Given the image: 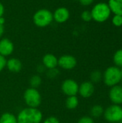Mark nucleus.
<instances>
[{"label":"nucleus","instance_id":"1","mask_svg":"<svg viewBox=\"0 0 122 123\" xmlns=\"http://www.w3.org/2000/svg\"><path fill=\"white\" fill-rule=\"evenodd\" d=\"M17 123H42L43 114L38 108L24 107L17 115Z\"/></svg>","mask_w":122,"mask_h":123},{"label":"nucleus","instance_id":"2","mask_svg":"<svg viewBox=\"0 0 122 123\" xmlns=\"http://www.w3.org/2000/svg\"><path fill=\"white\" fill-rule=\"evenodd\" d=\"M91 13L92 19L99 23L106 22L111 14L109 5L106 2H99L96 4L92 7Z\"/></svg>","mask_w":122,"mask_h":123},{"label":"nucleus","instance_id":"3","mask_svg":"<svg viewBox=\"0 0 122 123\" xmlns=\"http://www.w3.org/2000/svg\"><path fill=\"white\" fill-rule=\"evenodd\" d=\"M102 80L104 84L110 88L119 84L122 80L121 68L115 66L108 67L103 74Z\"/></svg>","mask_w":122,"mask_h":123},{"label":"nucleus","instance_id":"4","mask_svg":"<svg viewBox=\"0 0 122 123\" xmlns=\"http://www.w3.org/2000/svg\"><path fill=\"white\" fill-rule=\"evenodd\" d=\"M32 21L38 27H46L53 22L52 12L50 9L45 8L40 9L34 13L32 16Z\"/></svg>","mask_w":122,"mask_h":123},{"label":"nucleus","instance_id":"5","mask_svg":"<svg viewBox=\"0 0 122 123\" xmlns=\"http://www.w3.org/2000/svg\"><path fill=\"white\" fill-rule=\"evenodd\" d=\"M23 99L28 107L38 108L42 103V96L37 89L29 87L23 94Z\"/></svg>","mask_w":122,"mask_h":123},{"label":"nucleus","instance_id":"6","mask_svg":"<svg viewBox=\"0 0 122 123\" xmlns=\"http://www.w3.org/2000/svg\"><path fill=\"white\" fill-rule=\"evenodd\" d=\"M103 116L108 123H119L122 118V107L112 104L104 110Z\"/></svg>","mask_w":122,"mask_h":123},{"label":"nucleus","instance_id":"7","mask_svg":"<svg viewBox=\"0 0 122 123\" xmlns=\"http://www.w3.org/2000/svg\"><path fill=\"white\" fill-rule=\"evenodd\" d=\"M61 91L67 97L77 96L78 94L79 84L72 79H66L61 84Z\"/></svg>","mask_w":122,"mask_h":123},{"label":"nucleus","instance_id":"8","mask_svg":"<svg viewBox=\"0 0 122 123\" xmlns=\"http://www.w3.org/2000/svg\"><path fill=\"white\" fill-rule=\"evenodd\" d=\"M77 66V59L75 56L69 54L61 55L58 58V66L66 71L73 70Z\"/></svg>","mask_w":122,"mask_h":123},{"label":"nucleus","instance_id":"9","mask_svg":"<svg viewBox=\"0 0 122 123\" xmlns=\"http://www.w3.org/2000/svg\"><path fill=\"white\" fill-rule=\"evenodd\" d=\"M52 15L53 21L58 24H63L70 19V13L68 8L65 6H60L54 11Z\"/></svg>","mask_w":122,"mask_h":123},{"label":"nucleus","instance_id":"10","mask_svg":"<svg viewBox=\"0 0 122 123\" xmlns=\"http://www.w3.org/2000/svg\"><path fill=\"white\" fill-rule=\"evenodd\" d=\"M95 92L94 84L90 81H85L79 85L78 94L83 98L87 99L93 96Z\"/></svg>","mask_w":122,"mask_h":123},{"label":"nucleus","instance_id":"11","mask_svg":"<svg viewBox=\"0 0 122 123\" xmlns=\"http://www.w3.org/2000/svg\"><path fill=\"white\" fill-rule=\"evenodd\" d=\"M109 97L113 105H122V86L120 84L111 87Z\"/></svg>","mask_w":122,"mask_h":123},{"label":"nucleus","instance_id":"12","mask_svg":"<svg viewBox=\"0 0 122 123\" xmlns=\"http://www.w3.org/2000/svg\"><path fill=\"white\" fill-rule=\"evenodd\" d=\"M14 50V43L9 38H1L0 40V55L4 57L11 55Z\"/></svg>","mask_w":122,"mask_h":123},{"label":"nucleus","instance_id":"13","mask_svg":"<svg viewBox=\"0 0 122 123\" xmlns=\"http://www.w3.org/2000/svg\"><path fill=\"white\" fill-rule=\"evenodd\" d=\"M58 58L52 53H47L44 55L42 59V64L47 69H52L58 67Z\"/></svg>","mask_w":122,"mask_h":123},{"label":"nucleus","instance_id":"14","mask_svg":"<svg viewBox=\"0 0 122 123\" xmlns=\"http://www.w3.org/2000/svg\"><path fill=\"white\" fill-rule=\"evenodd\" d=\"M6 68L11 73L17 74L22 69V63L21 61L17 58H10L6 60Z\"/></svg>","mask_w":122,"mask_h":123},{"label":"nucleus","instance_id":"15","mask_svg":"<svg viewBox=\"0 0 122 123\" xmlns=\"http://www.w3.org/2000/svg\"><path fill=\"white\" fill-rule=\"evenodd\" d=\"M107 4L111 13L122 16V0H109Z\"/></svg>","mask_w":122,"mask_h":123},{"label":"nucleus","instance_id":"16","mask_svg":"<svg viewBox=\"0 0 122 123\" xmlns=\"http://www.w3.org/2000/svg\"><path fill=\"white\" fill-rule=\"evenodd\" d=\"M79 105V99L77 96H70L67 97L65 102V107L68 110H73L78 107Z\"/></svg>","mask_w":122,"mask_h":123},{"label":"nucleus","instance_id":"17","mask_svg":"<svg viewBox=\"0 0 122 123\" xmlns=\"http://www.w3.org/2000/svg\"><path fill=\"white\" fill-rule=\"evenodd\" d=\"M104 112V109L101 105H95L91 108L90 115H91V117L93 119H94V118L98 119V118L101 117V116H103Z\"/></svg>","mask_w":122,"mask_h":123},{"label":"nucleus","instance_id":"18","mask_svg":"<svg viewBox=\"0 0 122 123\" xmlns=\"http://www.w3.org/2000/svg\"><path fill=\"white\" fill-rule=\"evenodd\" d=\"M0 123H17V116L9 112H4L0 116Z\"/></svg>","mask_w":122,"mask_h":123},{"label":"nucleus","instance_id":"19","mask_svg":"<svg viewBox=\"0 0 122 123\" xmlns=\"http://www.w3.org/2000/svg\"><path fill=\"white\" fill-rule=\"evenodd\" d=\"M42 78L39 74H34L30 77L29 84L30 87L37 89L42 84Z\"/></svg>","mask_w":122,"mask_h":123},{"label":"nucleus","instance_id":"20","mask_svg":"<svg viewBox=\"0 0 122 123\" xmlns=\"http://www.w3.org/2000/svg\"><path fill=\"white\" fill-rule=\"evenodd\" d=\"M103 79V74L99 70H94L90 74V81L93 84L99 83Z\"/></svg>","mask_w":122,"mask_h":123},{"label":"nucleus","instance_id":"21","mask_svg":"<svg viewBox=\"0 0 122 123\" xmlns=\"http://www.w3.org/2000/svg\"><path fill=\"white\" fill-rule=\"evenodd\" d=\"M113 61L115 66L122 68V49L117 50L113 56Z\"/></svg>","mask_w":122,"mask_h":123},{"label":"nucleus","instance_id":"22","mask_svg":"<svg viewBox=\"0 0 122 123\" xmlns=\"http://www.w3.org/2000/svg\"><path fill=\"white\" fill-rule=\"evenodd\" d=\"M59 74H60V71L57 68L46 70V76L47 78L50 79H56L59 76Z\"/></svg>","mask_w":122,"mask_h":123},{"label":"nucleus","instance_id":"23","mask_svg":"<svg viewBox=\"0 0 122 123\" xmlns=\"http://www.w3.org/2000/svg\"><path fill=\"white\" fill-rule=\"evenodd\" d=\"M112 24L115 27H122V16L119 14H114L111 19Z\"/></svg>","mask_w":122,"mask_h":123},{"label":"nucleus","instance_id":"24","mask_svg":"<svg viewBox=\"0 0 122 123\" xmlns=\"http://www.w3.org/2000/svg\"><path fill=\"white\" fill-rule=\"evenodd\" d=\"M81 18L82 19L83 21H84L86 22H88L91 20H92V16H91V11L84 10L81 14Z\"/></svg>","mask_w":122,"mask_h":123},{"label":"nucleus","instance_id":"25","mask_svg":"<svg viewBox=\"0 0 122 123\" xmlns=\"http://www.w3.org/2000/svg\"><path fill=\"white\" fill-rule=\"evenodd\" d=\"M77 123H95V122L91 116H83L78 120Z\"/></svg>","mask_w":122,"mask_h":123},{"label":"nucleus","instance_id":"26","mask_svg":"<svg viewBox=\"0 0 122 123\" xmlns=\"http://www.w3.org/2000/svg\"><path fill=\"white\" fill-rule=\"evenodd\" d=\"M42 123H60L59 119L55 116H49L42 120Z\"/></svg>","mask_w":122,"mask_h":123},{"label":"nucleus","instance_id":"27","mask_svg":"<svg viewBox=\"0 0 122 123\" xmlns=\"http://www.w3.org/2000/svg\"><path fill=\"white\" fill-rule=\"evenodd\" d=\"M6 58L0 55V73L6 68Z\"/></svg>","mask_w":122,"mask_h":123},{"label":"nucleus","instance_id":"28","mask_svg":"<svg viewBox=\"0 0 122 123\" xmlns=\"http://www.w3.org/2000/svg\"><path fill=\"white\" fill-rule=\"evenodd\" d=\"M80 4L83 6H88L91 5L95 0H78Z\"/></svg>","mask_w":122,"mask_h":123},{"label":"nucleus","instance_id":"29","mask_svg":"<svg viewBox=\"0 0 122 123\" xmlns=\"http://www.w3.org/2000/svg\"><path fill=\"white\" fill-rule=\"evenodd\" d=\"M36 70L39 74H43L44 72L46 71L47 69L45 68V67L42 64H39V65H37V66L36 68Z\"/></svg>","mask_w":122,"mask_h":123},{"label":"nucleus","instance_id":"30","mask_svg":"<svg viewBox=\"0 0 122 123\" xmlns=\"http://www.w3.org/2000/svg\"><path fill=\"white\" fill-rule=\"evenodd\" d=\"M4 14V6L1 2H0V17H3Z\"/></svg>","mask_w":122,"mask_h":123},{"label":"nucleus","instance_id":"31","mask_svg":"<svg viewBox=\"0 0 122 123\" xmlns=\"http://www.w3.org/2000/svg\"><path fill=\"white\" fill-rule=\"evenodd\" d=\"M4 33V26L0 25V38L3 36Z\"/></svg>","mask_w":122,"mask_h":123},{"label":"nucleus","instance_id":"32","mask_svg":"<svg viewBox=\"0 0 122 123\" xmlns=\"http://www.w3.org/2000/svg\"><path fill=\"white\" fill-rule=\"evenodd\" d=\"M5 23V18L4 17H0V25H4Z\"/></svg>","mask_w":122,"mask_h":123},{"label":"nucleus","instance_id":"33","mask_svg":"<svg viewBox=\"0 0 122 123\" xmlns=\"http://www.w3.org/2000/svg\"><path fill=\"white\" fill-rule=\"evenodd\" d=\"M119 123H122V118L121 119V120H120V121L119 122Z\"/></svg>","mask_w":122,"mask_h":123},{"label":"nucleus","instance_id":"34","mask_svg":"<svg viewBox=\"0 0 122 123\" xmlns=\"http://www.w3.org/2000/svg\"><path fill=\"white\" fill-rule=\"evenodd\" d=\"M121 74H122V68H121Z\"/></svg>","mask_w":122,"mask_h":123},{"label":"nucleus","instance_id":"35","mask_svg":"<svg viewBox=\"0 0 122 123\" xmlns=\"http://www.w3.org/2000/svg\"><path fill=\"white\" fill-rule=\"evenodd\" d=\"M121 83H122V84H121V85H122V81H121Z\"/></svg>","mask_w":122,"mask_h":123},{"label":"nucleus","instance_id":"36","mask_svg":"<svg viewBox=\"0 0 122 123\" xmlns=\"http://www.w3.org/2000/svg\"></svg>","mask_w":122,"mask_h":123}]
</instances>
